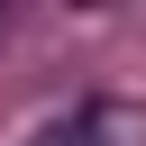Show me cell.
I'll return each mask as SVG.
<instances>
[{"mask_svg": "<svg viewBox=\"0 0 146 146\" xmlns=\"http://www.w3.org/2000/svg\"><path fill=\"white\" fill-rule=\"evenodd\" d=\"M55 146H146V100H82Z\"/></svg>", "mask_w": 146, "mask_h": 146, "instance_id": "1", "label": "cell"}]
</instances>
